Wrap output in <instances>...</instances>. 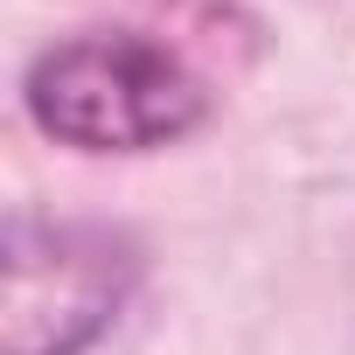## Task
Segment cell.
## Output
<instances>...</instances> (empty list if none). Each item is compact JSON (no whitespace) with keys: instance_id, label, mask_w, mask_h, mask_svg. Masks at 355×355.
<instances>
[{"instance_id":"obj_1","label":"cell","mask_w":355,"mask_h":355,"mask_svg":"<svg viewBox=\"0 0 355 355\" xmlns=\"http://www.w3.org/2000/svg\"><path fill=\"white\" fill-rule=\"evenodd\" d=\"M21 105L42 139L77 153H153L189 139L209 119V84L139 28H91L49 42L28 77Z\"/></svg>"},{"instance_id":"obj_2","label":"cell","mask_w":355,"mask_h":355,"mask_svg":"<svg viewBox=\"0 0 355 355\" xmlns=\"http://www.w3.org/2000/svg\"><path fill=\"white\" fill-rule=\"evenodd\" d=\"M139 293V244L105 223H8L0 355H84Z\"/></svg>"}]
</instances>
